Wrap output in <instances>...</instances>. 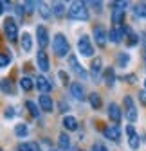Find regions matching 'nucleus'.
<instances>
[{
	"instance_id": "f257e3e1",
	"label": "nucleus",
	"mask_w": 146,
	"mask_h": 151,
	"mask_svg": "<svg viewBox=\"0 0 146 151\" xmlns=\"http://www.w3.org/2000/svg\"><path fill=\"white\" fill-rule=\"evenodd\" d=\"M69 16L74 20H88V11H87V4L85 2H72L69 7Z\"/></svg>"
},
{
	"instance_id": "f03ea898",
	"label": "nucleus",
	"mask_w": 146,
	"mask_h": 151,
	"mask_svg": "<svg viewBox=\"0 0 146 151\" xmlns=\"http://www.w3.org/2000/svg\"><path fill=\"white\" fill-rule=\"evenodd\" d=\"M52 49H54V52H56V56H60V58H63V56H67L70 52V45H69L67 38L63 34H56V36H54Z\"/></svg>"
},
{
	"instance_id": "7ed1b4c3",
	"label": "nucleus",
	"mask_w": 146,
	"mask_h": 151,
	"mask_svg": "<svg viewBox=\"0 0 146 151\" xmlns=\"http://www.w3.org/2000/svg\"><path fill=\"white\" fill-rule=\"evenodd\" d=\"M4 32H6L9 42H14L18 38V27H16L13 18H6V20H4Z\"/></svg>"
},
{
	"instance_id": "20e7f679",
	"label": "nucleus",
	"mask_w": 146,
	"mask_h": 151,
	"mask_svg": "<svg viewBox=\"0 0 146 151\" xmlns=\"http://www.w3.org/2000/svg\"><path fill=\"white\" fill-rule=\"evenodd\" d=\"M78 50H80L81 56H92L94 54V47H92V43H90L88 36H81L78 40Z\"/></svg>"
},
{
	"instance_id": "39448f33",
	"label": "nucleus",
	"mask_w": 146,
	"mask_h": 151,
	"mask_svg": "<svg viewBox=\"0 0 146 151\" xmlns=\"http://www.w3.org/2000/svg\"><path fill=\"white\" fill-rule=\"evenodd\" d=\"M103 135L108 139V140H119L121 139V128L117 124H108L105 129H103Z\"/></svg>"
},
{
	"instance_id": "423d86ee",
	"label": "nucleus",
	"mask_w": 146,
	"mask_h": 151,
	"mask_svg": "<svg viewBox=\"0 0 146 151\" xmlns=\"http://www.w3.org/2000/svg\"><path fill=\"white\" fill-rule=\"evenodd\" d=\"M124 108H126V117H128L132 122L137 121V108H135L134 99L130 96H124Z\"/></svg>"
},
{
	"instance_id": "0eeeda50",
	"label": "nucleus",
	"mask_w": 146,
	"mask_h": 151,
	"mask_svg": "<svg viewBox=\"0 0 146 151\" xmlns=\"http://www.w3.org/2000/svg\"><path fill=\"white\" fill-rule=\"evenodd\" d=\"M94 38H96V43H98L99 47H105V45H106L108 34H106V31H105L103 25H96V27H94Z\"/></svg>"
},
{
	"instance_id": "6e6552de",
	"label": "nucleus",
	"mask_w": 146,
	"mask_h": 151,
	"mask_svg": "<svg viewBox=\"0 0 146 151\" xmlns=\"http://www.w3.org/2000/svg\"><path fill=\"white\" fill-rule=\"evenodd\" d=\"M36 63H38V68H40L42 72H47V70H49V67H51L47 52H43V50H38V54H36Z\"/></svg>"
},
{
	"instance_id": "1a4fd4ad",
	"label": "nucleus",
	"mask_w": 146,
	"mask_h": 151,
	"mask_svg": "<svg viewBox=\"0 0 146 151\" xmlns=\"http://www.w3.org/2000/svg\"><path fill=\"white\" fill-rule=\"evenodd\" d=\"M108 117H110L116 124H119V122H121L123 113H121V108H119L116 103H110V104H108Z\"/></svg>"
},
{
	"instance_id": "9d476101",
	"label": "nucleus",
	"mask_w": 146,
	"mask_h": 151,
	"mask_svg": "<svg viewBox=\"0 0 146 151\" xmlns=\"http://www.w3.org/2000/svg\"><path fill=\"white\" fill-rule=\"evenodd\" d=\"M124 32H128V29H126V27L110 29V32H108V40H110L112 43H119V42H121V38L124 36Z\"/></svg>"
},
{
	"instance_id": "9b49d317",
	"label": "nucleus",
	"mask_w": 146,
	"mask_h": 151,
	"mask_svg": "<svg viewBox=\"0 0 146 151\" xmlns=\"http://www.w3.org/2000/svg\"><path fill=\"white\" fill-rule=\"evenodd\" d=\"M36 38H38L40 47H47V45H49V32H47V29H45L43 25L36 27Z\"/></svg>"
},
{
	"instance_id": "f8f14e48",
	"label": "nucleus",
	"mask_w": 146,
	"mask_h": 151,
	"mask_svg": "<svg viewBox=\"0 0 146 151\" xmlns=\"http://www.w3.org/2000/svg\"><path fill=\"white\" fill-rule=\"evenodd\" d=\"M70 93L74 96L78 101H85V90H83V86H81V83H72L70 85Z\"/></svg>"
},
{
	"instance_id": "ddd939ff",
	"label": "nucleus",
	"mask_w": 146,
	"mask_h": 151,
	"mask_svg": "<svg viewBox=\"0 0 146 151\" xmlns=\"http://www.w3.org/2000/svg\"><path fill=\"white\" fill-rule=\"evenodd\" d=\"M69 63H70V67H72V70H74L76 74H80V76H83V78H85V76H87V72H85V68L78 63V58H76V56L74 54H70L69 56Z\"/></svg>"
},
{
	"instance_id": "4468645a",
	"label": "nucleus",
	"mask_w": 146,
	"mask_h": 151,
	"mask_svg": "<svg viewBox=\"0 0 146 151\" xmlns=\"http://www.w3.org/2000/svg\"><path fill=\"white\" fill-rule=\"evenodd\" d=\"M63 128L67 131H76L78 129V119L72 117V115H65L63 117Z\"/></svg>"
},
{
	"instance_id": "2eb2a0df",
	"label": "nucleus",
	"mask_w": 146,
	"mask_h": 151,
	"mask_svg": "<svg viewBox=\"0 0 146 151\" xmlns=\"http://www.w3.org/2000/svg\"><path fill=\"white\" fill-rule=\"evenodd\" d=\"M38 103H40V108L43 110V111H52L54 110V103H52V99L49 97V96H40V99H38Z\"/></svg>"
},
{
	"instance_id": "dca6fc26",
	"label": "nucleus",
	"mask_w": 146,
	"mask_h": 151,
	"mask_svg": "<svg viewBox=\"0 0 146 151\" xmlns=\"http://www.w3.org/2000/svg\"><path fill=\"white\" fill-rule=\"evenodd\" d=\"M112 22H114L117 27L124 22V9H119V7H114V9H112Z\"/></svg>"
},
{
	"instance_id": "f3484780",
	"label": "nucleus",
	"mask_w": 146,
	"mask_h": 151,
	"mask_svg": "<svg viewBox=\"0 0 146 151\" xmlns=\"http://www.w3.org/2000/svg\"><path fill=\"white\" fill-rule=\"evenodd\" d=\"M20 45H22V50L24 52H31L33 50V38H31V34L24 32L22 40H20Z\"/></svg>"
},
{
	"instance_id": "a211bd4d",
	"label": "nucleus",
	"mask_w": 146,
	"mask_h": 151,
	"mask_svg": "<svg viewBox=\"0 0 146 151\" xmlns=\"http://www.w3.org/2000/svg\"><path fill=\"white\" fill-rule=\"evenodd\" d=\"M36 88H38L40 92H43V93H47V92L52 88V85L49 83V79H47V78H42V76H40V78L36 79Z\"/></svg>"
},
{
	"instance_id": "6ab92c4d",
	"label": "nucleus",
	"mask_w": 146,
	"mask_h": 151,
	"mask_svg": "<svg viewBox=\"0 0 146 151\" xmlns=\"http://www.w3.org/2000/svg\"><path fill=\"white\" fill-rule=\"evenodd\" d=\"M88 103H90V106H92L94 110H99V108H101V97H99V93L92 92V93L88 96Z\"/></svg>"
},
{
	"instance_id": "aec40b11",
	"label": "nucleus",
	"mask_w": 146,
	"mask_h": 151,
	"mask_svg": "<svg viewBox=\"0 0 146 151\" xmlns=\"http://www.w3.org/2000/svg\"><path fill=\"white\" fill-rule=\"evenodd\" d=\"M101 65H103L101 58H96V60L92 61V65H90V74H92V78H96V76L101 72Z\"/></svg>"
},
{
	"instance_id": "412c9836",
	"label": "nucleus",
	"mask_w": 146,
	"mask_h": 151,
	"mask_svg": "<svg viewBox=\"0 0 146 151\" xmlns=\"http://www.w3.org/2000/svg\"><path fill=\"white\" fill-rule=\"evenodd\" d=\"M58 144H60V149H61V151H67V149L70 147V137H69L67 133H61Z\"/></svg>"
},
{
	"instance_id": "4be33fe9",
	"label": "nucleus",
	"mask_w": 146,
	"mask_h": 151,
	"mask_svg": "<svg viewBox=\"0 0 146 151\" xmlns=\"http://www.w3.org/2000/svg\"><path fill=\"white\" fill-rule=\"evenodd\" d=\"M18 151H40V147L36 142H25L18 146Z\"/></svg>"
},
{
	"instance_id": "5701e85b",
	"label": "nucleus",
	"mask_w": 146,
	"mask_h": 151,
	"mask_svg": "<svg viewBox=\"0 0 146 151\" xmlns=\"http://www.w3.org/2000/svg\"><path fill=\"white\" fill-rule=\"evenodd\" d=\"M36 83H33V79L31 78H22L20 79V88L24 90V92H29V90H33V86H34Z\"/></svg>"
},
{
	"instance_id": "b1692460",
	"label": "nucleus",
	"mask_w": 146,
	"mask_h": 151,
	"mask_svg": "<svg viewBox=\"0 0 146 151\" xmlns=\"http://www.w3.org/2000/svg\"><path fill=\"white\" fill-rule=\"evenodd\" d=\"M52 13L56 14V16H63V14H65V4H63V2L52 4Z\"/></svg>"
},
{
	"instance_id": "393cba45",
	"label": "nucleus",
	"mask_w": 146,
	"mask_h": 151,
	"mask_svg": "<svg viewBox=\"0 0 146 151\" xmlns=\"http://www.w3.org/2000/svg\"><path fill=\"white\" fill-rule=\"evenodd\" d=\"M114 81H116V74H114V68H108V70L105 72V83H106L108 86H112V85H114Z\"/></svg>"
},
{
	"instance_id": "a878e982",
	"label": "nucleus",
	"mask_w": 146,
	"mask_h": 151,
	"mask_svg": "<svg viewBox=\"0 0 146 151\" xmlns=\"http://www.w3.org/2000/svg\"><path fill=\"white\" fill-rule=\"evenodd\" d=\"M14 133H16V137H25L29 133V129H27L25 124H16L14 126Z\"/></svg>"
},
{
	"instance_id": "bb28decb",
	"label": "nucleus",
	"mask_w": 146,
	"mask_h": 151,
	"mask_svg": "<svg viewBox=\"0 0 146 151\" xmlns=\"http://www.w3.org/2000/svg\"><path fill=\"white\" fill-rule=\"evenodd\" d=\"M128 61H130V56L126 54V52L117 54V65L119 67H126V65H128Z\"/></svg>"
},
{
	"instance_id": "cd10ccee",
	"label": "nucleus",
	"mask_w": 146,
	"mask_h": 151,
	"mask_svg": "<svg viewBox=\"0 0 146 151\" xmlns=\"http://www.w3.org/2000/svg\"><path fill=\"white\" fill-rule=\"evenodd\" d=\"M25 106L29 108V111H31V115H33V117H38V115H40V110H38V106H36L33 101H27V103H25Z\"/></svg>"
},
{
	"instance_id": "c85d7f7f",
	"label": "nucleus",
	"mask_w": 146,
	"mask_h": 151,
	"mask_svg": "<svg viewBox=\"0 0 146 151\" xmlns=\"http://www.w3.org/2000/svg\"><path fill=\"white\" fill-rule=\"evenodd\" d=\"M9 63H11V56L6 54V52H2V56H0V67H2V68H7Z\"/></svg>"
},
{
	"instance_id": "c756f323",
	"label": "nucleus",
	"mask_w": 146,
	"mask_h": 151,
	"mask_svg": "<svg viewBox=\"0 0 146 151\" xmlns=\"http://www.w3.org/2000/svg\"><path fill=\"white\" fill-rule=\"evenodd\" d=\"M135 16L146 18V4H137L135 6Z\"/></svg>"
},
{
	"instance_id": "7c9ffc66",
	"label": "nucleus",
	"mask_w": 146,
	"mask_h": 151,
	"mask_svg": "<svg viewBox=\"0 0 146 151\" xmlns=\"http://www.w3.org/2000/svg\"><path fill=\"white\" fill-rule=\"evenodd\" d=\"M38 7H40V14L45 18V20H47V18H51V11H49V7L45 4H38Z\"/></svg>"
},
{
	"instance_id": "2f4dec72",
	"label": "nucleus",
	"mask_w": 146,
	"mask_h": 151,
	"mask_svg": "<svg viewBox=\"0 0 146 151\" xmlns=\"http://www.w3.org/2000/svg\"><path fill=\"white\" fill-rule=\"evenodd\" d=\"M128 144H130L132 149H139V137H137V135L130 137V139H128Z\"/></svg>"
},
{
	"instance_id": "473e14b6",
	"label": "nucleus",
	"mask_w": 146,
	"mask_h": 151,
	"mask_svg": "<svg viewBox=\"0 0 146 151\" xmlns=\"http://www.w3.org/2000/svg\"><path fill=\"white\" fill-rule=\"evenodd\" d=\"M14 13H16V18H18V20H24V14H25L24 6H16V7H14Z\"/></svg>"
},
{
	"instance_id": "72a5a7b5",
	"label": "nucleus",
	"mask_w": 146,
	"mask_h": 151,
	"mask_svg": "<svg viewBox=\"0 0 146 151\" xmlns=\"http://www.w3.org/2000/svg\"><path fill=\"white\" fill-rule=\"evenodd\" d=\"M2 92L4 93H9L11 92V81L9 79H2Z\"/></svg>"
},
{
	"instance_id": "f704fd0d",
	"label": "nucleus",
	"mask_w": 146,
	"mask_h": 151,
	"mask_svg": "<svg viewBox=\"0 0 146 151\" xmlns=\"http://www.w3.org/2000/svg\"><path fill=\"white\" fill-rule=\"evenodd\" d=\"M24 7L27 9V13H33V11H34V7H38V4H36V2H25V4H24Z\"/></svg>"
},
{
	"instance_id": "c9c22d12",
	"label": "nucleus",
	"mask_w": 146,
	"mask_h": 151,
	"mask_svg": "<svg viewBox=\"0 0 146 151\" xmlns=\"http://www.w3.org/2000/svg\"><path fill=\"white\" fill-rule=\"evenodd\" d=\"M126 83H130V85H134L135 81H137V78H135V74H128V76H124V78H123Z\"/></svg>"
},
{
	"instance_id": "e433bc0d",
	"label": "nucleus",
	"mask_w": 146,
	"mask_h": 151,
	"mask_svg": "<svg viewBox=\"0 0 146 151\" xmlns=\"http://www.w3.org/2000/svg\"><path fill=\"white\" fill-rule=\"evenodd\" d=\"M4 115H6V119H13V117H14V108H6V113H4Z\"/></svg>"
},
{
	"instance_id": "4c0bfd02",
	"label": "nucleus",
	"mask_w": 146,
	"mask_h": 151,
	"mask_svg": "<svg viewBox=\"0 0 146 151\" xmlns=\"http://www.w3.org/2000/svg\"><path fill=\"white\" fill-rule=\"evenodd\" d=\"M137 42H139V38H137L135 34H130V40H128V45H130V47H134V45H137Z\"/></svg>"
},
{
	"instance_id": "58836bf2",
	"label": "nucleus",
	"mask_w": 146,
	"mask_h": 151,
	"mask_svg": "<svg viewBox=\"0 0 146 151\" xmlns=\"http://www.w3.org/2000/svg\"><path fill=\"white\" fill-rule=\"evenodd\" d=\"M92 151H108V149H106L103 144H94V146H92Z\"/></svg>"
},
{
	"instance_id": "ea45409f",
	"label": "nucleus",
	"mask_w": 146,
	"mask_h": 151,
	"mask_svg": "<svg viewBox=\"0 0 146 151\" xmlns=\"http://www.w3.org/2000/svg\"><path fill=\"white\" fill-rule=\"evenodd\" d=\"M58 76H60V79H61L63 83H67V81H69V76H67L63 70H60V72H58Z\"/></svg>"
},
{
	"instance_id": "a19ab883",
	"label": "nucleus",
	"mask_w": 146,
	"mask_h": 151,
	"mask_svg": "<svg viewBox=\"0 0 146 151\" xmlns=\"http://www.w3.org/2000/svg\"><path fill=\"white\" fill-rule=\"evenodd\" d=\"M139 99H141L142 104H146V90L144 92H139Z\"/></svg>"
},
{
	"instance_id": "79ce46f5",
	"label": "nucleus",
	"mask_w": 146,
	"mask_h": 151,
	"mask_svg": "<svg viewBox=\"0 0 146 151\" xmlns=\"http://www.w3.org/2000/svg\"><path fill=\"white\" fill-rule=\"evenodd\" d=\"M126 133H128V137H134V135H135V129H134V126H128V128H126Z\"/></svg>"
},
{
	"instance_id": "37998d69",
	"label": "nucleus",
	"mask_w": 146,
	"mask_h": 151,
	"mask_svg": "<svg viewBox=\"0 0 146 151\" xmlns=\"http://www.w3.org/2000/svg\"><path fill=\"white\" fill-rule=\"evenodd\" d=\"M7 7H11V4L7 0H2V11H7Z\"/></svg>"
},
{
	"instance_id": "c03bdc74",
	"label": "nucleus",
	"mask_w": 146,
	"mask_h": 151,
	"mask_svg": "<svg viewBox=\"0 0 146 151\" xmlns=\"http://www.w3.org/2000/svg\"><path fill=\"white\" fill-rule=\"evenodd\" d=\"M60 108H61V111H67L69 110V104H65V101H61L60 103Z\"/></svg>"
},
{
	"instance_id": "a18cd8bd",
	"label": "nucleus",
	"mask_w": 146,
	"mask_h": 151,
	"mask_svg": "<svg viewBox=\"0 0 146 151\" xmlns=\"http://www.w3.org/2000/svg\"><path fill=\"white\" fill-rule=\"evenodd\" d=\"M90 6H94V7L99 9V7H101V2H90Z\"/></svg>"
},
{
	"instance_id": "49530a36",
	"label": "nucleus",
	"mask_w": 146,
	"mask_h": 151,
	"mask_svg": "<svg viewBox=\"0 0 146 151\" xmlns=\"http://www.w3.org/2000/svg\"><path fill=\"white\" fill-rule=\"evenodd\" d=\"M142 45H144V56H146V36H142Z\"/></svg>"
},
{
	"instance_id": "de8ad7c7",
	"label": "nucleus",
	"mask_w": 146,
	"mask_h": 151,
	"mask_svg": "<svg viewBox=\"0 0 146 151\" xmlns=\"http://www.w3.org/2000/svg\"><path fill=\"white\" fill-rule=\"evenodd\" d=\"M72 151H80V149H72Z\"/></svg>"
},
{
	"instance_id": "09e8293b",
	"label": "nucleus",
	"mask_w": 146,
	"mask_h": 151,
	"mask_svg": "<svg viewBox=\"0 0 146 151\" xmlns=\"http://www.w3.org/2000/svg\"><path fill=\"white\" fill-rule=\"evenodd\" d=\"M144 88H146V81H144Z\"/></svg>"
},
{
	"instance_id": "8fccbe9b",
	"label": "nucleus",
	"mask_w": 146,
	"mask_h": 151,
	"mask_svg": "<svg viewBox=\"0 0 146 151\" xmlns=\"http://www.w3.org/2000/svg\"><path fill=\"white\" fill-rule=\"evenodd\" d=\"M51 151H56V149H51Z\"/></svg>"
}]
</instances>
